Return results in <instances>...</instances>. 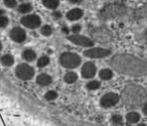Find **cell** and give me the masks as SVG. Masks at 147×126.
<instances>
[{"mask_svg": "<svg viewBox=\"0 0 147 126\" xmlns=\"http://www.w3.org/2000/svg\"><path fill=\"white\" fill-rule=\"evenodd\" d=\"M110 65L119 73L142 77L147 76V62L130 55H117L110 61Z\"/></svg>", "mask_w": 147, "mask_h": 126, "instance_id": "obj_1", "label": "cell"}, {"mask_svg": "<svg viewBox=\"0 0 147 126\" xmlns=\"http://www.w3.org/2000/svg\"><path fill=\"white\" fill-rule=\"evenodd\" d=\"M100 86H101V84H100V82H98V81H91L87 84V88H88L89 90H97L100 88Z\"/></svg>", "mask_w": 147, "mask_h": 126, "instance_id": "obj_26", "label": "cell"}, {"mask_svg": "<svg viewBox=\"0 0 147 126\" xmlns=\"http://www.w3.org/2000/svg\"><path fill=\"white\" fill-rule=\"evenodd\" d=\"M45 99L47 100V101H53V100L57 99V93L55 91H47V93H45Z\"/></svg>", "mask_w": 147, "mask_h": 126, "instance_id": "obj_27", "label": "cell"}, {"mask_svg": "<svg viewBox=\"0 0 147 126\" xmlns=\"http://www.w3.org/2000/svg\"><path fill=\"white\" fill-rule=\"evenodd\" d=\"M1 49H2V43H1V41H0V51H1Z\"/></svg>", "mask_w": 147, "mask_h": 126, "instance_id": "obj_34", "label": "cell"}, {"mask_svg": "<svg viewBox=\"0 0 147 126\" xmlns=\"http://www.w3.org/2000/svg\"><path fill=\"white\" fill-rule=\"evenodd\" d=\"M96 74V66L91 62L86 63L82 68V76L86 79L93 78Z\"/></svg>", "mask_w": 147, "mask_h": 126, "instance_id": "obj_12", "label": "cell"}, {"mask_svg": "<svg viewBox=\"0 0 147 126\" xmlns=\"http://www.w3.org/2000/svg\"><path fill=\"white\" fill-rule=\"evenodd\" d=\"M111 121H112V123L114 124L115 126L121 125V124H122V122H123L122 116L118 115V114H116V115H113L112 116V119H111Z\"/></svg>", "mask_w": 147, "mask_h": 126, "instance_id": "obj_25", "label": "cell"}, {"mask_svg": "<svg viewBox=\"0 0 147 126\" xmlns=\"http://www.w3.org/2000/svg\"><path fill=\"white\" fill-rule=\"evenodd\" d=\"M40 33H41V35H45V37H49V35L53 33V28H51L49 25H43L40 29Z\"/></svg>", "mask_w": 147, "mask_h": 126, "instance_id": "obj_24", "label": "cell"}, {"mask_svg": "<svg viewBox=\"0 0 147 126\" xmlns=\"http://www.w3.org/2000/svg\"><path fill=\"white\" fill-rule=\"evenodd\" d=\"M20 22L22 23V25H24L25 27L27 28H30V29H34L37 28V27L40 25L41 20H40V17L36 14H28V15H25L21 18Z\"/></svg>", "mask_w": 147, "mask_h": 126, "instance_id": "obj_6", "label": "cell"}, {"mask_svg": "<svg viewBox=\"0 0 147 126\" xmlns=\"http://www.w3.org/2000/svg\"><path fill=\"white\" fill-rule=\"evenodd\" d=\"M4 4L6 7H8V8H14L15 6H16L17 2L16 0H4Z\"/></svg>", "mask_w": 147, "mask_h": 126, "instance_id": "obj_29", "label": "cell"}, {"mask_svg": "<svg viewBox=\"0 0 147 126\" xmlns=\"http://www.w3.org/2000/svg\"><path fill=\"white\" fill-rule=\"evenodd\" d=\"M71 2H73V3H79L81 1V0H69Z\"/></svg>", "mask_w": 147, "mask_h": 126, "instance_id": "obj_33", "label": "cell"}, {"mask_svg": "<svg viewBox=\"0 0 147 126\" xmlns=\"http://www.w3.org/2000/svg\"><path fill=\"white\" fill-rule=\"evenodd\" d=\"M122 99L128 106L141 105L146 99V92L137 85H128L122 92Z\"/></svg>", "mask_w": 147, "mask_h": 126, "instance_id": "obj_2", "label": "cell"}, {"mask_svg": "<svg viewBox=\"0 0 147 126\" xmlns=\"http://www.w3.org/2000/svg\"><path fill=\"white\" fill-rule=\"evenodd\" d=\"M69 41H71L73 43L77 45H80V47H90L94 45V41L92 39H88L86 37H83V35H71L69 37Z\"/></svg>", "mask_w": 147, "mask_h": 126, "instance_id": "obj_9", "label": "cell"}, {"mask_svg": "<svg viewBox=\"0 0 147 126\" xmlns=\"http://www.w3.org/2000/svg\"><path fill=\"white\" fill-rule=\"evenodd\" d=\"M10 37L15 43H23L26 39V33L20 27H14L10 31Z\"/></svg>", "mask_w": 147, "mask_h": 126, "instance_id": "obj_11", "label": "cell"}, {"mask_svg": "<svg viewBox=\"0 0 147 126\" xmlns=\"http://www.w3.org/2000/svg\"><path fill=\"white\" fill-rule=\"evenodd\" d=\"M81 25L80 24H75L73 25V27H71V31H73L74 33H79L81 31Z\"/></svg>", "mask_w": 147, "mask_h": 126, "instance_id": "obj_30", "label": "cell"}, {"mask_svg": "<svg viewBox=\"0 0 147 126\" xmlns=\"http://www.w3.org/2000/svg\"><path fill=\"white\" fill-rule=\"evenodd\" d=\"M92 37L95 41L100 43H108L112 39L111 33L105 28H95L94 30H92Z\"/></svg>", "mask_w": 147, "mask_h": 126, "instance_id": "obj_7", "label": "cell"}, {"mask_svg": "<svg viewBox=\"0 0 147 126\" xmlns=\"http://www.w3.org/2000/svg\"><path fill=\"white\" fill-rule=\"evenodd\" d=\"M15 73H16V76L20 80L28 81V80H30L31 78L33 77V75H34V70L29 65L20 64V65L17 66L16 70H15Z\"/></svg>", "mask_w": 147, "mask_h": 126, "instance_id": "obj_5", "label": "cell"}, {"mask_svg": "<svg viewBox=\"0 0 147 126\" xmlns=\"http://www.w3.org/2000/svg\"><path fill=\"white\" fill-rule=\"evenodd\" d=\"M99 76L102 80H105V81H108V80L112 79L113 77V72L109 69H103L100 71L99 73Z\"/></svg>", "mask_w": 147, "mask_h": 126, "instance_id": "obj_17", "label": "cell"}, {"mask_svg": "<svg viewBox=\"0 0 147 126\" xmlns=\"http://www.w3.org/2000/svg\"><path fill=\"white\" fill-rule=\"evenodd\" d=\"M111 54L110 49H103V47H95V49H90L85 51L84 55L91 59H101V58L108 57Z\"/></svg>", "mask_w": 147, "mask_h": 126, "instance_id": "obj_8", "label": "cell"}, {"mask_svg": "<svg viewBox=\"0 0 147 126\" xmlns=\"http://www.w3.org/2000/svg\"><path fill=\"white\" fill-rule=\"evenodd\" d=\"M22 58L25 61L32 62L33 60H35V58H36V54H35V51H32V49H25L22 53Z\"/></svg>", "mask_w": 147, "mask_h": 126, "instance_id": "obj_15", "label": "cell"}, {"mask_svg": "<svg viewBox=\"0 0 147 126\" xmlns=\"http://www.w3.org/2000/svg\"><path fill=\"white\" fill-rule=\"evenodd\" d=\"M49 64V58L47 57V56H42V57L39 58L38 61H37V66H38L39 68L45 67V66H47Z\"/></svg>", "mask_w": 147, "mask_h": 126, "instance_id": "obj_23", "label": "cell"}, {"mask_svg": "<svg viewBox=\"0 0 147 126\" xmlns=\"http://www.w3.org/2000/svg\"><path fill=\"white\" fill-rule=\"evenodd\" d=\"M146 37H147V30H146Z\"/></svg>", "mask_w": 147, "mask_h": 126, "instance_id": "obj_36", "label": "cell"}, {"mask_svg": "<svg viewBox=\"0 0 147 126\" xmlns=\"http://www.w3.org/2000/svg\"><path fill=\"white\" fill-rule=\"evenodd\" d=\"M59 63L63 68L67 69H74L80 66L81 58L77 54L74 53H63L59 57Z\"/></svg>", "mask_w": 147, "mask_h": 126, "instance_id": "obj_4", "label": "cell"}, {"mask_svg": "<svg viewBox=\"0 0 147 126\" xmlns=\"http://www.w3.org/2000/svg\"><path fill=\"white\" fill-rule=\"evenodd\" d=\"M119 101V96L115 93H108L104 95L101 98V105L103 107H112V106L116 105Z\"/></svg>", "mask_w": 147, "mask_h": 126, "instance_id": "obj_10", "label": "cell"}, {"mask_svg": "<svg viewBox=\"0 0 147 126\" xmlns=\"http://www.w3.org/2000/svg\"><path fill=\"white\" fill-rule=\"evenodd\" d=\"M143 113H144L145 115H147V105H145L144 107H143Z\"/></svg>", "mask_w": 147, "mask_h": 126, "instance_id": "obj_32", "label": "cell"}, {"mask_svg": "<svg viewBox=\"0 0 147 126\" xmlns=\"http://www.w3.org/2000/svg\"><path fill=\"white\" fill-rule=\"evenodd\" d=\"M9 20L6 16H3V15H0V28H3V27H6L8 24Z\"/></svg>", "mask_w": 147, "mask_h": 126, "instance_id": "obj_28", "label": "cell"}, {"mask_svg": "<svg viewBox=\"0 0 147 126\" xmlns=\"http://www.w3.org/2000/svg\"><path fill=\"white\" fill-rule=\"evenodd\" d=\"M1 63H2V65L6 66V67H10L14 63V58L11 55H4L1 58Z\"/></svg>", "mask_w": 147, "mask_h": 126, "instance_id": "obj_19", "label": "cell"}, {"mask_svg": "<svg viewBox=\"0 0 147 126\" xmlns=\"http://www.w3.org/2000/svg\"><path fill=\"white\" fill-rule=\"evenodd\" d=\"M84 15V12H83L82 9L80 8H74L71 10H69V12L67 13V18L71 21L74 20H79L81 17Z\"/></svg>", "mask_w": 147, "mask_h": 126, "instance_id": "obj_13", "label": "cell"}, {"mask_svg": "<svg viewBox=\"0 0 147 126\" xmlns=\"http://www.w3.org/2000/svg\"><path fill=\"white\" fill-rule=\"evenodd\" d=\"M126 119L130 123H137L140 120V115L137 112H130V113L127 114Z\"/></svg>", "mask_w": 147, "mask_h": 126, "instance_id": "obj_18", "label": "cell"}, {"mask_svg": "<svg viewBox=\"0 0 147 126\" xmlns=\"http://www.w3.org/2000/svg\"><path fill=\"white\" fill-rule=\"evenodd\" d=\"M138 126H146V125H145V124H143V123H142V124H139Z\"/></svg>", "mask_w": 147, "mask_h": 126, "instance_id": "obj_35", "label": "cell"}, {"mask_svg": "<svg viewBox=\"0 0 147 126\" xmlns=\"http://www.w3.org/2000/svg\"><path fill=\"white\" fill-rule=\"evenodd\" d=\"M135 16H136L137 18H145V17H147V4L140 7V8L136 11V13H135Z\"/></svg>", "mask_w": 147, "mask_h": 126, "instance_id": "obj_22", "label": "cell"}, {"mask_svg": "<svg viewBox=\"0 0 147 126\" xmlns=\"http://www.w3.org/2000/svg\"><path fill=\"white\" fill-rule=\"evenodd\" d=\"M78 80V75L75 72H69L65 75V82L69 84H71Z\"/></svg>", "mask_w": 147, "mask_h": 126, "instance_id": "obj_20", "label": "cell"}, {"mask_svg": "<svg viewBox=\"0 0 147 126\" xmlns=\"http://www.w3.org/2000/svg\"><path fill=\"white\" fill-rule=\"evenodd\" d=\"M36 82L40 86H47L51 83V77L47 74H40L37 77Z\"/></svg>", "mask_w": 147, "mask_h": 126, "instance_id": "obj_14", "label": "cell"}, {"mask_svg": "<svg viewBox=\"0 0 147 126\" xmlns=\"http://www.w3.org/2000/svg\"><path fill=\"white\" fill-rule=\"evenodd\" d=\"M17 10L20 13H28L32 10V5L30 3H22L17 7Z\"/></svg>", "mask_w": 147, "mask_h": 126, "instance_id": "obj_21", "label": "cell"}, {"mask_svg": "<svg viewBox=\"0 0 147 126\" xmlns=\"http://www.w3.org/2000/svg\"><path fill=\"white\" fill-rule=\"evenodd\" d=\"M42 4L49 9H55L59 5V0H42Z\"/></svg>", "mask_w": 147, "mask_h": 126, "instance_id": "obj_16", "label": "cell"}, {"mask_svg": "<svg viewBox=\"0 0 147 126\" xmlns=\"http://www.w3.org/2000/svg\"><path fill=\"white\" fill-rule=\"evenodd\" d=\"M53 15L55 16V18H61V12H57V11H55Z\"/></svg>", "mask_w": 147, "mask_h": 126, "instance_id": "obj_31", "label": "cell"}, {"mask_svg": "<svg viewBox=\"0 0 147 126\" xmlns=\"http://www.w3.org/2000/svg\"><path fill=\"white\" fill-rule=\"evenodd\" d=\"M126 12V8L120 4H110L106 6L100 12V17L103 20L116 18V17L122 16Z\"/></svg>", "mask_w": 147, "mask_h": 126, "instance_id": "obj_3", "label": "cell"}]
</instances>
